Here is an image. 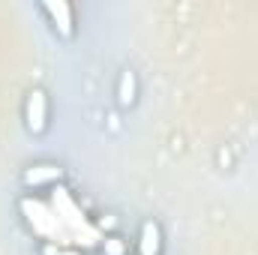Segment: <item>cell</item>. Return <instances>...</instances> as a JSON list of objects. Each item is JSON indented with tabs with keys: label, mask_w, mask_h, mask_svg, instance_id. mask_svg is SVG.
<instances>
[{
	"label": "cell",
	"mask_w": 258,
	"mask_h": 255,
	"mask_svg": "<svg viewBox=\"0 0 258 255\" xmlns=\"http://www.w3.org/2000/svg\"><path fill=\"white\" fill-rule=\"evenodd\" d=\"M159 225L156 222H144L141 228V243H138V255H156L159 252Z\"/></svg>",
	"instance_id": "obj_3"
},
{
	"label": "cell",
	"mask_w": 258,
	"mask_h": 255,
	"mask_svg": "<svg viewBox=\"0 0 258 255\" xmlns=\"http://www.w3.org/2000/svg\"><path fill=\"white\" fill-rule=\"evenodd\" d=\"M24 123L30 132H45L48 126V99L42 90H30L24 99Z\"/></svg>",
	"instance_id": "obj_1"
},
{
	"label": "cell",
	"mask_w": 258,
	"mask_h": 255,
	"mask_svg": "<svg viewBox=\"0 0 258 255\" xmlns=\"http://www.w3.org/2000/svg\"><path fill=\"white\" fill-rule=\"evenodd\" d=\"M57 177H60V168H57V165H36L33 171L24 174V183H27V186H42V183H48V180H57Z\"/></svg>",
	"instance_id": "obj_4"
},
{
	"label": "cell",
	"mask_w": 258,
	"mask_h": 255,
	"mask_svg": "<svg viewBox=\"0 0 258 255\" xmlns=\"http://www.w3.org/2000/svg\"><path fill=\"white\" fill-rule=\"evenodd\" d=\"M42 12L48 15L51 27H54L60 36L72 39V33H75V9H72L66 0H57V3H42Z\"/></svg>",
	"instance_id": "obj_2"
},
{
	"label": "cell",
	"mask_w": 258,
	"mask_h": 255,
	"mask_svg": "<svg viewBox=\"0 0 258 255\" xmlns=\"http://www.w3.org/2000/svg\"><path fill=\"white\" fill-rule=\"evenodd\" d=\"M117 102H120V105H132V102H135V75H132L129 69L120 75V84H117Z\"/></svg>",
	"instance_id": "obj_5"
}]
</instances>
